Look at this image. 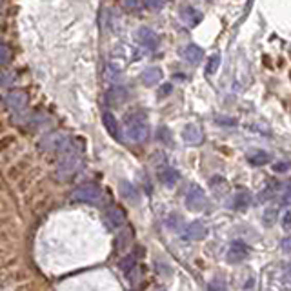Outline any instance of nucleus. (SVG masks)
<instances>
[{
	"label": "nucleus",
	"mask_w": 291,
	"mask_h": 291,
	"mask_svg": "<svg viewBox=\"0 0 291 291\" xmlns=\"http://www.w3.org/2000/svg\"><path fill=\"white\" fill-rule=\"evenodd\" d=\"M80 166V155L75 148L71 146V142H66L60 149V157H59V175L62 179H68L73 173L76 171V168Z\"/></svg>",
	"instance_id": "obj_1"
},
{
	"label": "nucleus",
	"mask_w": 291,
	"mask_h": 291,
	"mask_svg": "<svg viewBox=\"0 0 291 291\" xmlns=\"http://www.w3.org/2000/svg\"><path fill=\"white\" fill-rule=\"evenodd\" d=\"M126 137L131 142L142 144L149 139V126L142 115L128 117V126H126Z\"/></svg>",
	"instance_id": "obj_2"
},
{
	"label": "nucleus",
	"mask_w": 291,
	"mask_h": 291,
	"mask_svg": "<svg viewBox=\"0 0 291 291\" xmlns=\"http://www.w3.org/2000/svg\"><path fill=\"white\" fill-rule=\"evenodd\" d=\"M100 197H102V191H100V188L96 186V184L93 182H88V184H82V186H79V188L73 191L71 199L75 200V202H88V204H95L100 200Z\"/></svg>",
	"instance_id": "obj_3"
},
{
	"label": "nucleus",
	"mask_w": 291,
	"mask_h": 291,
	"mask_svg": "<svg viewBox=\"0 0 291 291\" xmlns=\"http://www.w3.org/2000/svg\"><path fill=\"white\" fill-rule=\"evenodd\" d=\"M186 206H188V209H191V211H200V209H204V207L207 206V199L206 195H204V189L199 188V186H191L188 195H186Z\"/></svg>",
	"instance_id": "obj_4"
},
{
	"label": "nucleus",
	"mask_w": 291,
	"mask_h": 291,
	"mask_svg": "<svg viewBox=\"0 0 291 291\" xmlns=\"http://www.w3.org/2000/svg\"><path fill=\"white\" fill-rule=\"evenodd\" d=\"M4 104L6 108L11 109V111H22L28 106V93L24 89H13L6 95Z\"/></svg>",
	"instance_id": "obj_5"
},
{
	"label": "nucleus",
	"mask_w": 291,
	"mask_h": 291,
	"mask_svg": "<svg viewBox=\"0 0 291 291\" xmlns=\"http://www.w3.org/2000/svg\"><path fill=\"white\" fill-rule=\"evenodd\" d=\"M247 257H249V247H247L244 242H240V240H235L226 253V260L229 264H240V262H244Z\"/></svg>",
	"instance_id": "obj_6"
},
{
	"label": "nucleus",
	"mask_w": 291,
	"mask_h": 291,
	"mask_svg": "<svg viewBox=\"0 0 291 291\" xmlns=\"http://www.w3.org/2000/svg\"><path fill=\"white\" fill-rule=\"evenodd\" d=\"M182 140L186 144H189V146H199L204 140L202 129H200L197 124H188V126L182 129Z\"/></svg>",
	"instance_id": "obj_7"
},
{
	"label": "nucleus",
	"mask_w": 291,
	"mask_h": 291,
	"mask_svg": "<svg viewBox=\"0 0 291 291\" xmlns=\"http://www.w3.org/2000/svg\"><path fill=\"white\" fill-rule=\"evenodd\" d=\"M106 220H108V224L113 229H120V227L126 224V213H124L122 207L111 206L108 211H106Z\"/></svg>",
	"instance_id": "obj_8"
},
{
	"label": "nucleus",
	"mask_w": 291,
	"mask_h": 291,
	"mask_svg": "<svg viewBox=\"0 0 291 291\" xmlns=\"http://www.w3.org/2000/svg\"><path fill=\"white\" fill-rule=\"evenodd\" d=\"M102 126L106 128V131H108L113 139L119 140L120 137H122V133H120V124H119L117 117L113 115L111 111H104L102 113Z\"/></svg>",
	"instance_id": "obj_9"
},
{
	"label": "nucleus",
	"mask_w": 291,
	"mask_h": 291,
	"mask_svg": "<svg viewBox=\"0 0 291 291\" xmlns=\"http://www.w3.org/2000/svg\"><path fill=\"white\" fill-rule=\"evenodd\" d=\"M66 142H68V140H64V137L60 135V133H51V135L42 139L40 148L46 149V151H60Z\"/></svg>",
	"instance_id": "obj_10"
},
{
	"label": "nucleus",
	"mask_w": 291,
	"mask_h": 291,
	"mask_svg": "<svg viewBox=\"0 0 291 291\" xmlns=\"http://www.w3.org/2000/svg\"><path fill=\"white\" fill-rule=\"evenodd\" d=\"M184 237L188 240H204L207 237V227L200 220H195L186 227V235Z\"/></svg>",
	"instance_id": "obj_11"
},
{
	"label": "nucleus",
	"mask_w": 291,
	"mask_h": 291,
	"mask_svg": "<svg viewBox=\"0 0 291 291\" xmlns=\"http://www.w3.org/2000/svg\"><path fill=\"white\" fill-rule=\"evenodd\" d=\"M182 59L186 60V62H189V64L195 66L204 59V51L199 48V46L189 44V46H186V48L182 49Z\"/></svg>",
	"instance_id": "obj_12"
},
{
	"label": "nucleus",
	"mask_w": 291,
	"mask_h": 291,
	"mask_svg": "<svg viewBox=\"0 0 291 291\" xmlns=\"http://www.w3.org/2000/svg\"><path fill=\"white\" fill-rule=\"evenodd\" d=\"M180 18L188 26H199L200 20H202V15H200V11H197L193 6H186V8L180 9Z\"/></svg>",
	"instance_id": "obj_13"
},
{
	"label": "nucleus",
	"mask_w": 291,
	"mask_h": 291,
	"mask_svg": "<svg viewBox=\"0 0 291 291\" xmlns=\"http://www.w3.org/2000/svg\"><path fill=\"white\" fill-rule=\"evenodd\" d=\"M162 76H164V73H162V69L160 68H148L146 71H142V75H140V80H142V84H146V86H153V84H157V82H160L162 80Z\"/></svg>",
	"instance_id": "obj_14"
},
{
	"label": "nucleus",
	"mask_w": 291,
	"mask_h": 291,
	"mask_svg": "<svg viewBox=\"0 0 291 291\" xmlns=\"http://www.w3.org/2000/svg\"><path fill=\"white\" fill-rule=\"evenodd\" d=\"M159 180L164 184V186L173 188V186L180 180V173L177 171L175 168H164L162 171L159 173Z\"/></svg>",
	"instance_id": "obj_15"
},
{
	"label": "nucleus",
	"mask_w": 291,
	"mask_h": 291,
	"mask_svg": "<svg viewBox=\"0 0 291 291\" xmlns=\"http://www.w3.org/2000/svg\"><path fill=\"white\" fill-rule=\"evenodd\" d=\"M139 38L146 48L153 49V48H157V44H159V35L149 28H140L139 29Z\"/></svg>",
	"instance_id": "obj_16"
},
{
	"label": "nucleus",
	"mask_w": 291,
	"mask_h": 291,
	"mask_svg": "<svg viewBox=\"0 0 291 291\" xmlns=\"http://www.w3.org/2000/svg\"><path fill=\"white\" fill-rule=\"evenodd\" d=\"M120 191H122V195H124V199H126V200H129V202H133V204H139V200H140L139 189H137L133 184L122 182V184H120Z\"/></svg>",
	"instance_id": "obj_17"
},
{
	"label": "nucleus",
	"mask_w": 291,
	"mask_h": 291,
	"mask_svg": "<svg viewBox=\"0 0 291 291\" xmlns=\"http://www.w3.org/2000/svg\"><path fill=\"white\" fill-rule=\"evenodd\" d=\"M126 89H122V88H113L111 91H108V102L109 104H113V106H119V104H122L124 100H126Z\"/></svg>",
	"instance_id": "obj_18"
},
{
	"label": "nucleus",
	"mask_w": 291,
	"mask_h": 291,
	"mask_svg": "<svg viewBox=\"0 0 291 291\" xmlns=\"http://www.w3.org/2000/svg\"><path fill=\"white\" fill-rule=\"evenodd\" d=\"M249 202H251V195L247 191H244V189L233 197V206H235L237 209H244V207L249 206Z\"/></svg>",
	"instance_id": "obj_19"
},
{
	"label": "nucleus",
	"mask_w": 291,
	"mask_h": 291,
	"mask_svg": "<svg viewBox=\"0 0 291 291\" xmlns=\"http://www.w3.org/2000/svg\"><path fill=\"white\" fill-rule=\"evenodd\" d=\"M247 160L253 166H264V164L269 162V155L266 151H253L251 155H247Z\"/></svg>",
	"instance_id": "obj_20"
},
{
	"label": "nucleus",
	"mask_w": 291,
	"mask_h": 291,
	"mask_svg": "<svg viewBox=\"0 0 291 291\" xmlns=\"http://www.w3.org/2000/svg\"><path fill=\"white\" fill-rule=\"evenodd\" d=\"M219 66H220V55H219V53H215V55H211L209 59H207L206 73H207V75H213V73L219 69Z\"/></svg>",
	"instance_id": "obj_21"
},
{
	"label": "nucleus",
	"mask_w": 291,
	"mask_h": 291,
	"mask_svg": "<svg viewBox=\"0 0 291 291\" xmlns=\"http://www.w3.org/2000/svg\"><path fill=\"white\" fill-rule=\"evenodd\" d=\"M207 291H227L226 280H224L220 275L215 277V279L209 282V286H207Z\"/></svg>",
	"instance_id": "obj_22"
},
{
	"label": "nucleus",
	"mask_w": 291,
	"mask_h": 291,
	"mask_svg": "<svg viewBox=\"0 0 291 291\" xmlns=\"http://www.w3.org/2000/svg\"><path fill=\"white\" fill-rule=\"evenodd\" d=\"M16 80V75L8 69H0V86H11Z\"/></svg>",
	"instance_id": "obj_23"
},
{
	"label": "nucleus",
	"mask_w": 291,
	"mask_h": 291,
	"mask_svg": "<svg viewBox=\"0 0 291 291\" xmlns=\"http://www.w3.org/2000/svg\"><path fill=\"white\" fill-rule=\"evenodd\" d=\"M11 62V49L6 44H0V68H4Z\"/></svg>",
	"instance_id": "obj_24"
},
{
	"label": "nucleus",
	"mask_w": 291,
	"mask_h": 291,
	"mask_svg": "<svg viewBox=\"0 0 291 291\" xmlns=\"http://www.w3.org/2000/svg\"><path fill=\"white\" fill-rule=\"evenodd\" d=\"M131 237H133V231H131V229H126V231L120 233V239H119V247H120V249H122V247L126 246V244H128L129 240H131Z\"/></svg>",
	"instance_id": "obj_25"
},
{
	"label": "nucleus",
	"mask_w": 291,
	"mask_h": 291,
	"mask_svg": "<svg viewBox=\"0 0 291 291\" xmlns=\"http://www.w3.org/2000/svg\"><path fill=\"white\" fill-rule=\"evenodd\" d=\"M215 122L220 124V126H227V128H229V126H235L237 120L235 119H227V117H217Z\"/></svg>",
	"instance_id": "obj_26"
},
{
	"label": "nucleus",
	"mask_w": 291,
	"mask_h": 291,
	"mask_svg": "<svg viewBox=\"0 0 291 291\" xmlns=\"http://www.w3.org/2000/svg\"><path fill=\"white\" fill-rule=\"evenodd\" d=\"M15 137H13V135H8V137H4V139H2V140H0V149H6V148H8V146H11V144L13 142H15Z\"/></svg>",
	"instance_id": "obj_27"
},
{
	"label": "nucleus",
	"mask_w": 291,
	"mask_h": 291,
	"mask_svg": "<svg viewBox=\"0 0 291 291\" xmlns=\"http://www.w3.org/2000/svg\"><path fill=\"white\" fill-rule=\"evenodd\" d=\"M159 139H164L162 142H169V129L168 128H160L159 129Z\"/></svg>",
	"instance_id": "obj_28"
},
{
	"label": "nucleus",
	"mask_w": 291,
	"mask_h": 291,
	"mask_svg": "<svg viewBox=\"0 0 291 291\" xmlns=\"http://www.w3.org/2000/svg\"><path fill=\"white\" fill-rule=\"evenodd\" d=\"M144 6L148 9H157L160 8V0H144Z\"/></svg>",
	"instance_id": "obj_29"
},
{
	"label": "nucleus",
	"mask_w": 291,
	"mask_h": 291,
	"mask_svg": "<svg viewBox=\"0 0 291 291\" xmlns=\"http://www.w3.org/2000/svg\"><path fill=\"white\" fill-rule=\"evenodd\" d=\"M289 219H291V213L286 211L282 217V227H284V231H289Z\"/></svg>",
	"instance_id": "obj_30"
},
{
	"label": "nucleus",
	"mask_w": 291,
	"mask_h": 291,
	"mask_svg": "<svg viewBox=\"0 0 291 291\" xmlns=\"http://www.w3.org/2000/svg\"><path fill=\"white\" fill-rule=\"evenodd\" d=\"M171 93V84H164L162 88L159 89V96H166Z\"/></svg>",
	"instance_id": "obj_31"
},
{
	"label": "nucleus",
	"mask_w": 291,
	"mask_h": 291,
	"mask_svg": "<svg viewBox=\"0 0 291 291\" xmlns=\"http://www.w3.org/2000/svg\"><path fill=\"white\" fill-rule=\"evenodd\" d=\"M273 169H275L277 173H284V171H287V164L286 162H279V164H275V166H273Z\"/></svg>",
	"instance_id": "obj_32"
},
{
	"label": "nucleus",
	"mask_w": 291,
	"mask_h": 291,
	"mask_svg": "<svg viewBox=\"0 0 291 291\" xmlns=\"http://www.w3.org/2000/svg\"><path fill=\"white\" fill-rule=\"evenodd\" d=\"M124 4H126V8H131V9H137L139 8V0H124Z\"/></svg>",
	"instance_id": "obj_33"
},
{
	"label": "nucleus",
	"mask_w": 291,
	"mask_h": 291,
	"mask_svg": "<svg viewBox=\"0 0 291 291\" xmlns=\"http://www.w3.org/2000/svg\"><path fill=\"white\" fill-rule=\"evenodd\" d=\"M4 129H6V124H4V120H0V135L4 133Z\"/></svg>",
	"instance_id": "obj_34"
},
{
	"label": "nucleus",
	"mask_w": 291,
	"mask_h": 291,
	"mask_svg": "<svg viewBox=\"0 0 291 291\" xmlns=\"http://www.w3.org/2000/svg\"><path fill=\"white\" fill-rule=\"evenodd\" d=\"M0 113H2V108H0Z\"/></svg>",
	"instance_id": "obj_35"
}]
</instances>
